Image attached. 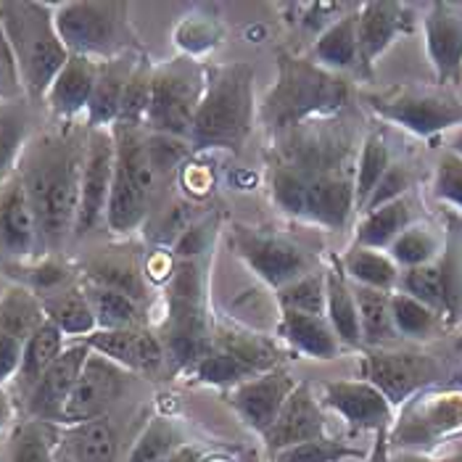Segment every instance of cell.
I'll return each mask as SVG.
<instances>
[{
  "instance_id": "e0dca14e",
  "label": "cell",
  "mask_w": 462,
  "mask_h": 462,
  "mask_svg": "<svg viewBox=\"0 0 462 462\" xmlns=\"http://www.w3.org/2000/svg\"><path fill=\"white\" fill-rule=\"evenodd\" d=\"M88 356H90V346L82 338L67 344V349L56 356V362L40 375L35 386L24 393V407H27V415L32 420H45V423L59 426L61 410L69 399Z\"/></svg>"
},
{
  "instance_id": "d590c367",
  "label": "cell",
  "mask_w": 462,
  "mask_h": 462,
  "mask_svg": "<svg viewBox=\"0 0 462 462\" xmlns=\"http://www.w3.org/2000/svg\"><path fill=\"white\" fill-rule=\"evenodd\" d=\"M341 259V267L346 273V278L355 285H365V288H375V291H386L393 293L399 288V278L402 270L396 267L392 256L386 251L362 249V246H352Z\"/></svg>"
},
{
  "instance_id": "ee69618b",
  "label": "cell",
  "mask_w": 462,
  "mask_h": 462,
  "mask_svg": "<svg viewBox=\"0 0 462 462\" xmlns=\"http://www.w3.org/2000/svg\"><path fill=\"white\" fill-rule=\"evenodd\" d=\"M182 444H188V441L175 420L153 418L143 428L135 447L127 455V462H164L172 452H178Z\"/></svg>"
},
{
  "instance_id": "1f68e13d",
  "label": "cell",
  "mask_w": 462,
  "mask_h": 462,
  "mask_svg": "<svg viewBox=\"0 0 462 462\" xmlns=\"http://www.w3.org/2000/svg\"><path fill=\"white\" fill-rule=\"evenodd\" d=\"M59 447H64L69 462H116L119 457V436L108 418L61 428Z\"/></svg>"
},
{
  "instance_id": "ab89813d",
  "label": "cell",
  "mask_w": 462,
  "mask_h": 462,
  "mask_svg": "<svg viewBox=\"0 0 462 462\" xmlns=\"http://www.w3.org/2000/svg\"><path fill=\"white\" fill-rule=\"evenodd\" d=\"M45 320L48 318H45L42 301L24 285H11L0 296V333L14 336L27 344V338Z\"/></svg>"
},
{
  "instance_id": "8fae6325",
  "label": "cell",
  "mask_w": 462,
  "mask_h": 462,
  "mask_svg": "<svg viewBox=\"0 0 462 462\" xmlns=\"http://www.w3.org/2000/svg\"><path fill=\"white\" fill-rule=\"evenodd\" d=\"M402 293L430 307L444 325L457 322L462 318V238L452 236L447 249L436 262L426 267L404 270L399 278Z\"/></svg>"
},
{
  "instance_id": "cb8c5ba5",
  "label": "cell",
  "mask_w": 462,
  "mask_h": 462,
  "mask_svg": "<svg viewBox=\"0 0 462 462\" xmlns=\"http://www.w3.org/2000/svg\"><path fill=\"white\" fill-rule=\"evenodd\" d=\"M98 71H101V61H93L85 56H69V61L59 71V77L53 79L45 96L51 114L67 122L79 114H88L96 82H98Z\"/></svg>"
},
{
  "instance_id": "603a6c76",
  "label": "cell",
  "mask_w": 462,
  "mask_h": 462,
  "mask_svg": "<svg viewBox=\"0 0 462 462\" xmlns=\"http://www.w3.org/2000/svg\"><path fill=\"white\" fill-rule=\"evenodd\" d=\"M82 341L90 346V352L106 356L127 373H156L167 359L162 336H156L148 328L96 330Z\"/></svg>"
},
{
  "instance_id": "c3c4849f",
  "label": "cell",
  "mask_w": 462,
  "mask_h": 462,
  "mask_svg": "<svg viewBox=\"0 0 462 462\" xmlns=\"http://www.w3.org/2000/svg\"><path fill=\"white\" fill-rule=\"evenodd\" d=\"M362 457H365L362 449H356L341 439L325 436L318 441H304V444L281 449L270 457V462H346L362 460Z\"/></svg>"
},
{
  "instance_id": "bcb514c9",
  "label": "cell",
  "mask_w": 462,
  "mask_h": 462,
  "mask_svg": "<svg viewBox=\"0 0 462 462\" xmlns=\"http://www.w3.org/2000/svg\"><path fill=\"white\" fill-rule=\"evenodd\" d=\"M278 310L296 315H325V270H312L278 291Z\"/></svg>"
},
{
  "instance_id": "11a10c76",
  "label": "cell",
  "mask_w": 462,
  "mask_h": 462,
  "mask_svg": "<svg viewBox=\"0 0 462 462\" xmlns=\"http://www.w3.org/2000/svg\"><path fill=\"white\" fill-rule=\"evenodd\" d=\"M164 462H204V455H201V449H199V447H193V444H182L178 452H172V455H170Z\"/></svg>"
},
{
  "instance_id": "4316f807",
  "label": "cell",
  "mask_w": 462,
  "mask_h": 462,
  "mask_svg": "<svg viewBox=\"0 0 462 462\" xmlns=\"http://www.w3.org/2000/svg\"><path fill=\"white\" fill-rule=\"evenodd\" d=\"M356 8L352 5L341 19H336L320 37H315L310 48V59L322 69L344 74L359 71V40H356Z\"/></svg>"
},
{
  "instance_id": "9c48e42d",
  "label": "cell",
  "mask_w": 462,
  "mask_h": 462,
  "mask_svg": "<svg viewBox=\"0 0 462 462\" xmlns=\"http://www.w3.org/2000/svg\"><path fill=\"white\" fill-rule=\"evenodd\" d=\"M204 79L207 69L196 67L188 59L156 67L151 82V106L145 116V130L190 143L196 108L204 96Z\"/></svg>"
},
{
  "instance_id": "8992f818",
  "label": "cell",
  "mask_w": 462,
  "mask_h": 462,
  "mask_svg": "<svg viewBox=\"0 0 462 462\" xmlns=\"http://www.w3.org/2000/svg\"><path fill=\"white\" fill-rule=\"evenodd\" d=\"M365 104L381 119L418 135L433 138L462 127V101L447 88L393 85L378 93H365Z\"/></svg>"
},
{
  "instance_id": "8d00e7d4",
  "label": "cell",
  "mask_w": 462,
  "mask_h": 462,
  "mask_svg": "<svg viewBox=\"0 0 462 462\" xmlns=\"http://www.w3.org/2000/svg\"><path fill=\"white\" fill-rule=\"evenodd\" d=\"M212 346L227 352V355L238 356L244 365H249L256 375L270 373L275 367H281V356L275 344L267 336L241 330V328H219L212 333Z\"/></svg>"
},
{
  "instance_id": "484cf974",
  "label": "cell",
  "mask_w": 462,
  "mask_h": 462,
  "mask_svg": "<svg viewBox=\"0 0 462 462\" xmlns=\"http://www.w3.org/2000/svg\"><path fill=\"white\" fill-rule=\"evenodd\" d=\"M143 53H138L141 59ZM135 56H122L114 61H104L98 71V82L88 106V130H111L119 119V106H122V96H125V85L130 79V74L138 64Z\"/></svg>"
},
{
  "instance_id": "f1b7e54d",
  "label": "cell",
  "mask_w": 462,
  "mask_h": 462,
  "mask_svg": "<svg viewBox=\"0 0 462 462\" xmlns=\"http://www.w3.org/2000/svg\"><path fill=\"white\" fill-rule=\"evenodd\" d=\"M3 270L5 275L16 281V285H24L27 291H32L40 301L79 281L77 270L59 254L40 256L32 262H3Z\"/></svg>"
},
{
  "instance_id": "680465c9",
  "label": "cell",
  "mask_w": 462,
  "mask_h": 462,
  "mask_svg": "<svg viewBox=\"0 0 462 462\" xmlns=\"http://www.w3.org/2000/svg\"><path fill=\"white\" fill-rule=\"evenodd\" d=\"M455 349H457V352H462V333L457 336V341H455Z\"/></svg>"
},
{
  "instance_id": "44dd1931",
  "label": "cell",
  "mask_w": 462,
  "mask_h": 462,
  "mask_svg": "<svg viewBox=\"0 0 462 462\" xmlns=\"http://www.w3.org/2000/svg\"><path fill=\"white\" fill-rule=\"evenodd\" d=\"M301 175V172H299ZM304 201L299 219L320 225L325 230H341L356 212L355 170L333 175H301Z\"/></svg>"
},
{
  "instance_id": "6f0895ef",
  "label": "cell",
  "mask_w": 462,
  "mask_h": 462,
  "mask_svg": "<svg viewBox=\"0 0 462 462\" xmlns=\"http://www.w3.org/2000/svg\"><path fill=\"white\" fill-rule=\"evenodd\" d=\"M447 151H452V153L462 156V127L452 130V133L447 135Z\"/></svg>"
},
{
  "instance_id": "d6a6232c",
  "label": "cell",
  "mask_w": 462,
  "mask_h": 462,
  "mask_svg": "<svg viewBox=\"0 0 462 462\" xmlns=\"http://www.w3.org/2000/svg\"><path fill=\"white\" fill-rule=\"evenodd\" d=\"M356 312L362 328V349H383L399 341L396 325L392 315V293L355 285Z\"/></svg>"
},
{
  "instance_id": "681fc988",
  "label": "cell",
  "mask_w": 462,
  "mask_h": 462,
  "mask_svg": "<svg viewBox=\"0 0 462 462\" xmlns=\"http://www.w3.org/2000/svg\"><path fill=\"white\" fill-rule=\"evenodd\" d=\"M433 196L462 214V156L444 151L433 172Z\"/></svg>"
},
{
  "instance_id": "4fadbf2b",
  "label": "cell",
  "mask_w": 462,
  "mask_h": 462,
  "mask_svg": "<svg viewBox=\"0 0 462 462\" xmlns=\"http://www.w3.org/2000/svg\"><path fill=\"white\" fill-rule=\"evenodd\" d=\"M114 167H116L114 133L111 130H88L82 182H79V212H77V225H74V238H85L101 222H106Z\"/></svg>"
},
{
  "instance_id": "9f6ffc18",
  "label": "cell",
  "mask_w": 462,
  "mask_h": 462,
  "mask_svg": "<svg viewBox=\"0 0 462 462\" xmlns=\"http://www.w3.org/2000/svg\"><path fill=\"white\" fill-rule=\"evenodd\" d=\"M14 420V399L5 389H0V430Z\"/></svg>"
},
{
  "instance_id": "7bdbcfd3",
  "label": "cell",
  "mask_w": 462,
  "mask_h": 462,
  "mask_svg": "<svg viewBox=\"0 0 462 462\" xmlns=\"http://www.w3.org/2000/svg\"><path fill=\"white\" fill-rule=\"evenodd\" d=\"M392 315L399 338H412V341L433 338V333L444 325V320L430 307L402 291L392 293Z\"/></svg>"
},
{
  "instance_id": "6da1fadb",
  "label": "cell",
  "mask_w": 462,
  "mask_h": 462,
  "mask_svg": "<svg viewBox=\"0 0 462 462\" xmlns=\"http://www.w3.org/2000/svg\"><path fill=\"white\" fill-rule=\"evenodd\" d=\"M85 138L77 133H45L27 143L16 175L24 182L40 230L42 256L59 254L74 238Z\"/></svg>"
},
{
  "instance_id": "816d5d0a",
  "label": "cell",
  "mask_w": 462,
  "mask_h": 462,
  "mask_svg": "<svg viewBox=\"0 0 462 462\" xmlns=\"http://www.w3.org/2000/svg\"><path fill=\"white\" fill-rule=\"evenodd\" d=\"M19 101H27L24 85H22V77H19L14 51L8 45V37H5L3 27H0V106L19 104Z\"/></svg>"
},
{
  "instance_id": "836d02e7",
  "label": "cell",
  "mask_w": 462,
  "mask_h": 462,
  "mask_svg": "<svg viewBox=\"0 0 462 462\" xmlns=\"http://www.w3.org/2000/svg\"><path fill=\"white\" fill-rule=\"evenodd\" d=\"M82 281L96 285H104L111 291H119L135 301H145L148 299V285H145V273L141 264L130 256H119V254H101L96 259H90L85 264Z\"/></svg>"
},
{
  "instance_id": "b9f144b4",
  "label": "cell",
  "mask_w": 462,
  "mask_h": 462,
  "mask_svg": "<svg viewBox=\"0 0 462 462\" xmlns=\"http://www.w3.org/2000/svg\"><path fill=\"white\" fill-rule=\"evenodd\" d=\"M392 151H389V143L381 133H370L362 148L356 153L355 164V199H356V212L362 214L365 204L370 201L373 190L378 188V182L383 180V175L389 172L392 167Z\"/></svg>"
},
{
  "instance_id": "30bf717a",
  "label": "cell",
  "mask_w": 462,
  "mask_h": 462,
  "mask_svg": "<svg viewBox=\"0 0 462 462\" xmlns=\"http://www.w3.org/2000/svg\"><path fill=\"white\" fill-rule=\"evenodd\" d=\"M444 367L439 356L420 352V349H365L362 356V378L370 381L378 392L383 393L392 407H404L412 396L441 378Z\"/></svg>"
},
{
  "instance_id": "ba28073f",
  "label": "cell",
  "mask_w": 462,
  "mask_h": 462,
  "mask_svg": "<svg viewBox=\"0 0 462 462\" xmlns=\"http://www.w3.org/2000/svg\"><path fill=\"white\" fill-rule=\"evenodd\" d=\"M301 175H333L355 170L352 130L338 125L336 116L304 122L275 135V162Z\"/></svg>"
},
{
  "instance_id": "d6986e66",
  "label": "cell",
  "mask_w": 462,
  "mask_h": 462,
  "mask_svg": "<svg viewBox=\"0 0 462 462\" xmlns=\"http://www.w3.org/2000/svg\"><path fill=\"white\" fill-rule=\"evenodd\" d=\"M426 51L441 88L462 82V3H430L426 19Z\"/></svg>"
},
{
  "instance_id": "f35d334b",
  "label": "cell",
  "mask_w": 462,
  "mask_h": 462,
  "mask_svg": "<svg viewBox=\"0 0 462 462\" xmlns=\"http://www.w3.org/2000/svg\"><path fill=\"white\" fill-rule=\"evenodd\" d=\"M27 143H30L27 101L0 106V190L16 175Z\"/></svg>"
},
{
  "instance_id": "ffe728a7",
  "label": "cell",
  "mask_w": 462,
  "mask_h": 462,
  "mask_svg": "<svg viewBox=\"0 0 462 462\" xmlns=\"http://www.w3.org/2000/svg\"><path fill=\"white\" fill-rule=\"evenodd\" d=\"M328 436V418L320 399L312 393L310 383H299L293 393L285 399L281 415L275 423L262 433V441L270 452V457L281 449L304 444V441H318Z\"/></svg>"
},
{
  "instance_id": "e575fe53",
  "label": "cell",
  "mask_w": 462,
  "mask_h": 462,
  "mask_svg": "<svg viewBox=\"0 0 462 462\" xmlns=\"http://www.w3.org/2000/svg\"><path fill=\"white\" fill-rule=\"evenodd\" d=\"M67 349V336L53 325L51 320H45L35 333L27 338L24 344V356H22V367H19V375H16V386L19 393L30 392L40 381V375L56 362V356Z\"/></svg>"
},
{
  "instance_id": "5bb4252c",
  "label": "cell",
  "mask_w": 462,
  "mask_h": 462,
  "mask_svg": "<svg viewBox=\"0 0 462 462\" xmlns=\"http://www.w3.org/2000/svg\"><path fill=\"white\" fill-rule=\"evenodd\" d=\"M125 386H127V370L114 365L106 356L90 352L61 410L59 426H82V423L106 418L111 404H116L119 396L125 393Z\"/></svg>"
},
{
  "instance_id": "ac0fdd59",
  "label": "cell",
  "mask_w": 462,
  "mask_h": 462,
  "mask_svg": "<svg viewBox=\"0 0 462 462\" xmlns=\"http://www.w3.org/2000/svg\"><path fill=\"white\" fill-rule=\"evenodd\" d=\"M296 386H299V381L285 367H275L270 373H262L251 381H244L241 386L230 389L227 399H230V407L236 410V415L244 420V426L262 436L275 423V418L283 410L285 399L293 393Z\"/></svg>"
},
{
  "instance_id": "60d3db41",
  "label": "cell",
  "mask_w": 462,
  "mask_h": 462,
  "mask_svg": "<svg viewBox=\"0 0 462 462\" xmlns=\"http://www.w3.org/2000/svg\"><path fill=\"white\" fill-rule=\"evenodd\" d=\"M59 444H61V430L56 423L30 418L11 433L8 462H56Z\"/></svg>"
},
{
  "instance_id": "4dcf8cb0",
  "label": "cell",
  "mask_w": 462,
  "mask_h": 462,
  "mask_svg": "<svg viewBox=\"0 0 462 462\" xmlns=\"http://www.w3.org/2000/svg\"><path fill=\"white\" fill-rule=\"evenodd\" d=\"M412 225V201L410 196L392 201L381 209L362 214L355 227V244L362 249L389 251L393 241Z\"/></svg>"
},
{
  "instance_id": "db71d44e",
  "label": "cell",
  "mask_w": 462,
  "mask_h": 462,
  "mask_svg": "<svg viewBox=\"0 0 462 462\" xmlns=\"http://www.w3.org/2000/svg\"><path fill=\"white\" fill-rule=\"evenodd\" d=\"M22 356H24V341L0 333V389H5V383L16 381Z\"/></svg>"
},
{
  "instance_id": "7dc6e473",
  "label": "cell",
  "mask_w": 462,
  "mask_h": 462,
  "mask_svg": "<svg viewBox=\"0 0 462 462\" xmlns=\"http://www.w3.org/2000/svg\"><path fill=\"white\" fill-rule=\"evenodd\" d=\"M153 69L148 56L143 53L125 85L122 106H119V119L116 125H130V127H145V116L151 106V82H153Z\"/></svg>"
},
{
  "instance_id": "52a82bcc",
  "label": "cell",
  "mask_w": 462,
  "mask_h": 462,
  "mask_svg": "<svg viewBox=\"0 0 462 462\" xmlns=\"http://www.w3.org/2000/svg\"><path fill=\"white\" fill-rule=\"evenodd\" d=\"M462 436V389H426L412 396L389 430L392 452L426 455Z\"/></svg>"
},
{
  "instance_id": "7402d4cb",
  "label": "cell",
  "mask_w": 462,
  "mask_h": 462,
  "mask_svg": "<svg viewBox=\"0 0 462 462\" xmlns=\"http://www.w3.org/2000/svg\"><path fill=\"white\" fill-rule=\"evenodd\" d=\"M0 254L11 262H32L42 256L35 212L19 175L0 190Z\"/></svg>"
},
{
  "instance_id": "f5cc1de1",
  "label": "cell",
  "mask_w": 462,
  "mask_h": 462,
  "mask_svg": "<svg viewBox=\"0 0 462 462\" xmlns=\"http://www.w3.org/2000/svg\"><path fill=\"white\" fill-rule=\"evenodd\" d=\"M352 5L349 3H301L296 5L299 11V24L307 32H315L320 37L336 19H341Z\"/></svg>"
},
{
  "instance_id": "f6af8a7d",
  "label": "cell",
  "mask_w": 462,
  "mask_h": 462,
  "mask_svg": "<svg viewBox=\"0 0 462 462\" xmlns=\"http://www.w3.org/2000/svg\"><path fill=\"white\" fill-rule=\"evenodd\" d=\"M441 241L436 238L433 230H428L423 225H410L392 246L389 256L396 262V267L404 270H415V267H426L430 262H436L441 256Z\"/></svg>"
},
{
  "instance_id": "d4e9b609",
  "label": "cell",
  "mask_w": 462,
  "mask_h": 462,
  "mask_svg": "<svg viewBox=\"0 0 462 462\" xmlns=\"http://www.w3.org/2000/svg\"><path fill=\"white\" fill-rule=\"evenodd\" d=\"M325 318L344 349H362L355 288L346 278L338 256H330V264L325 267Z\"/></svg>"
},
{
  "instance_id": "9a60e30c",
  "label": "cell",
  "mask_w": 462,
  "mask_h": 462,
  "mask_svg": "<svg viewBox=\"0 0 462 462\" xmlns=\"http://www.w3.org/2000/svg\"><path fill=\"white\" fill-rule=\"evenodd\" d=\"M320 404L333 410L352 430H367L375 436L393 426L392 402L365 378L322 383Z\"/></svg>"
},
{
  "instance_id": "5b68a950",
  "label": "cell",
  "mask_w": 462,
  "mask_h": 462,
  "mask_svg": "<svg viewBox=\"0 0 462 462\" xmlns=\"http://www.w3.org/2000/svg\"><path fill=\"white\" fill-rule=\"evenodd\" d=\"M53 19L69 56L93 61H114L143 53V42L133 22L130 3L122 0H67L53 3Z\"/></svg>"
},
{
  "instance_id": "74e56055",
  "label": "cell",
  "mask_w": 462,
  "mask_h": 462,
  "mask_svg": "<svg viewBox=\"0 0 462 462\" xmlns=\"http://www.w3.org/2000/svg\"><path fill=\"white\" fill-rule=\"evenodd\" d=\"M82 288L90 299L98 330H125V328H145V310L141 301L111 291L104 285L82 281Z\"/></svg>"
},
{
  "instance_id": "7c38bea8",
  "label": "cell",
  "mask_w": 462,
  "mask_h": 462,
  "mask_svg": "<svg viewBox=\"0 0 462 462\" xmlns=\"http://www.w3.org/2000/svg\"><path fill=\"white\" fill-rule=\"evenodd\" d=\"M230 241L238 259H244V264L251 273L275 291L312 273L310 256L285 238L267 236L249 227H233Z\"/></svg>"
},
{
  "instance_id": "3957f363",
  "label": "cell",
  "mask_w": 462,
  "mask_h": 462,
  "mask_svg": "<svg viewBox=\"0 0 462 462\" xmlns=\"http://www.w3.org/2000/svg\"><path fill=\"white\" fill-rule=\"evenodd\" d=\"M256 108L251 64L230 61L209 67L190 143L199 151H241L259 119Z\"/></svg>"
},
{
  "instance_id": "277c9868",
  "label": "cell",
  "mask_w": 462,
  "mask_h": 462,
  "mask_svg": "<svg viewBox=\"0 0 462 462\" xmlns=\"http://www.w3.org/2000/svg\"><path fill=\"white\" fill-rule=\"evenodd\" d=\"M0 27L14 51L27 101H45L53 79L69 61V51L56 30L53 3L0 0Z\"/></svg>"
},
{
  "instance_id": "f907efd6",
  "label": "cell",
  "mask_w": 462,
  "mask_h": 462,
  "mask_svg": "<svg viewBox=\"0 0 462 462\" xmlns=\"http://www.w3.org/2000/svg\"><path fill=\"white\" fill-rule=\"evenodd\" d=\"M412 172H410V167L407 164H399V162H393L392 167H389V172L383 175V180L378 182V188L373 190V196H370V201L365 204V212H373V209H381V207H386V204H392V201H399V199H404L407 196V190L412 188Z\"/></svg>"
},
{
  "instance_id": "2e32d148",
  "label": "cell",
  "mask_w": 462,
  "mask_h": 462,
  "mask_svg": "<svg viewBox=\"0 0 462 462\" xmlns=\"http://www.w3.org/2000/svg\"><path fill=\"white\" fill-rule=\"evenodd\" d=\"M415 14L412 5L373 0L356 8V40H359V69L365 77L373 74L375 61L392 48L399 35L412 32Z\"/></svg>"
},
{
  "instance_id": "83f0119b",
  "label": "cell",
  "mask_w": 462,
  "mask_h": 462,
  "mask_svg": "<svg viewBox=\"0 0 462 462\" xmlns=\"http://www.w3.org/2000/svg\"><path fill=\"white\" fill-rule=\"evenodd\" d=\"M278 336L291 349H296L299 355L312 356V359H336L344 349L325 315L318 318V315L281 312Z\"/></svg>"
},
{
  "instance_id": "7a4b0ae2",
  "label": "cell",
  "mask_w": 462,
  "mask_h": 462,
  "mask_svg": "<svg viewBox=\"0 0 462 462\" xmlns=\"http://www.w3.org/2000/svg\"><path fill=\"white\" fill-rule=\"evenodd\" d=\"M352 104V82L344 74L322 69L310 56L278 53V79L256 108L259 122L281 135L304 122L328 119Z\"/></svg>"
},
{
  "instance_id": "f546056e",
  "label": "cell",
  "mask_w": 462,
  "mask_h": 462,
  "mask_svg": "<svg viewBox=\"0 0 462 462\" xmlns=\"http://www.w3.org/2000/svg\"><path fill=\"white\" fill-rule=\"evenodd\" d=\"M42 310H45V318L53 322L71 341L88 338L90 333L98 330L90 299H88V293L82 288V278L74 285H69V288L42 299Z\"/></svg>"
}]
</instances>
